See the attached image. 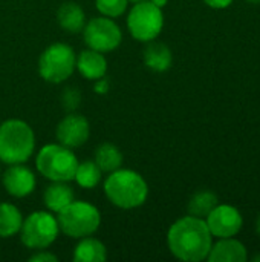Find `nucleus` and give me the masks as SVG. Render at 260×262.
I'll return each mask as SVG.
<instances>
[{
    "label": "nucleus",
    "instance_id": "nucleus-29",
    "mask_svg": "<svg viewBox=\"0 0 260 262\" xmlns=\"http://www.w3.org/2000/svg\"><path fill=\"white\" fill-rule=\"evenodd\" d=\"M248 3H251V5H260V0H247Z\"/></svg>",
    "mask_w": 260,
    "mask_h": 262
},
{
    "label": "nucleus",
    "instance_id": "nucleus-7",
    "mask_svg": "<svg viewBox=\"0 0 260 262\" xmlns=\"http://www.w3.org/2000/svg\"><path fill=\"white\" fill-rule=\"evenodd\" d=\"M75 54L70 46L64 43H54L48 46L38 60V72L48 83H63L75 71Z\"/></svg>",
    "mask_w": 260,
    "mask_h": 262
},
{
    "label": "nucleus",
    "instance_id": "nucleus-10",
    "mask_svg": "<svg viewBox=\"0 0 260 262\" xmlns=\"http://www.w3.org/2000/svg\"><path fill=\"white\" fill-rule=\"evenodd\" d=\"M211 236L216 238H233L238 235L244 226V218L241 212L233 206H216L210 215L205 218Z\"/></svg>",
    "mask_w": 260,
    "mask_h": 262
},
{
    "label": "nucleus",
    "instance_id": "nucleus-30",
    "mask_svg": "<svg viewBox=\"0 0 260 262\" xmlns=\"http://www.w3.org/2000/svg\"><path fill=\"white\" fill-rule=\"evenodd\" d=\"M256 229H257V233L260 235V216L259 220H257V224H256Z\"/></svg>",
    "mask_w": 260,
    "mask_h": 262
},
{
    "label": "nucleus",
    "instance_id": "nucleus-26",
    "mask_svg": "<svg viewBox=\"0 0 260 262\" xmlns=\"http://www.w3.org/2000/svg\"><path fill=\"white\" fill-rule=\"evenodd\" d=\"M204 2L210 8H215V9H225L233 3V0H204Z\"/></svg>",
    "mask_w": 260,
    "mask_h": 262
},
{
    "label": "nucleus",
    "instance_id": "nucleus-32",
    "mask_svg": "<svg viewBox=\"0 0 260 262\" xmlns=\"http://www.w3.org/2000/svg\"><path fill=\"white\" fill-rule=\"evenodd\" d=\"M130 2H141V0H130Z\"/></svg>",
    "mask_w": 260,
    "mask_h": 262
},
{
    "label": "nucleus",
    "instance_id": "nucleus-6",
    "mask_svg": "<svg viewBox=\"0 0 260 262\" xmlns=\"http://www.w3.org/2000/svg\"><path fill=\"white\" fill-rule=\"evenodd\" d=\"M162 26V8H158L150 0L135 2L127 17V28L135 40L149 43L161 34Z\"/></svg>",
    "mask_w": 260,
    "mask_h": 262
},
{
    "label": "nucleus",
    "instance_id": "nucleus-28",
    "mask_svg": "<svg viewBox=\"0 0 260 262\" xmlns=\"http://www.w3.org/2000/svg\"><path fill=\"white\" fill-rule=\"evenodd\" d=\"M150 2H152L153 5H156L158 8H164V6L167 5L169 0H150Z\"/></svg>",
    "mask_w": 260,
    "mask_h": 262
},
{
    "label": "nucleus",
    "instance_id": "nucleus-13",
    "mask_svg": "<svg viewBox=\"0 0 260 262\" xmlns=\"http://www.w3.org/2000/svg\"><path fill=\"white\" fill-rule=\"evenodd\" d=\"M210 262H245L248 259L245 246L233 238H221L211 246L207 256Z\"/></svg>",
    "mask_w": 260,
    "mask_h": 262
},
{
    "label": "nucleus",
    "instance_id": "nucleus-31",
    "mask_svg": "<svg viewBox=\"0 0 260 262\" xmlns=\"http://www.w3.org/2000/svg\"><path fill=\"white\" fill-rule=\"evenodd\" d=\"M253 261H260V256H256V258H253Z\"/></svg>",
    "mask_w": 260,
    "mask_h": 262
},
{
    "label": "nucleus",
    "instance_id": "nucleus-12",
    "mask_svg": "<svg viewBox=\"0 0 260 262\" xmlns=\"http://www.w3.org/2000/svg\"><path fill=\"white\" fill-rule=\"evenodd\" d=\"M3 186L11 196L23 198L34 192L35 175L21 164H11L3 173Z\"/></svg>",
    "mask_w": 260,
    "mask_h": 262
},
{
    "label": "nucleus",
    "instance_id": "nucleus-11",
    "mask_svg": "<svg viewBox=\"0 0 260 262\" xmlns=\"http://www.w3.org/2000/svg\"><path fill=\"white\" fill-rule=\"evenodd\" d=\"M90 134L89 121L80 114H69L66 115L57 126V140L60 144L74 149L83 146Z\"/></svg>",
    "mask_w": 260,
    "mask_h": 262
},
{
    "label": "nucleus",
    "instance_id": "nucleus-17",
    "mask_svg": "<svg viewBox=\"0 0 260 262\" xmlns=\"http://www.w3.org/2000/svg\"><path fill=\"white\" fill-rule=\"evenodd\" d=\"M172 61V51L164 43L152 40V43H149L144 49V63L149 69L155 72H166L167 69H170Z\"/></svg>",
    "mask_w": 260,
    "mask_h": 262
},
{
    "label": "nucleus",
    "instance_id": "nucleus-15",
    "mask_svg": "<svg viewBox=\"0 0 260 262\" xmlns=\"http://www.w3.org/2000/svg\"><path fill=\"white\" fill-rule=\"evenodd\" d=\"M57 20H58V25L66 32H70V34L81 32L86 25L84 11L81 9L80 5H77L74 2H66L58 8Z\"/></svg>",
    "mask_w": 260,
    "mask_h": 262
},
{
    "label": "nucleus",
    "instance_id": "nucleus-3",
    "mask_svg": "<svg viewBox=\"0 0 260 262\" xmlns=\"http://www.w3.org/2000/svg\"><path fill=\"white\" fill-rule=\"evenodd\" d=\"M35 149V137L31 126L21 120H8L0 126V161L21 164Z\"/></svg>",
    "mask_w": 260,
    "mask_h": 262
},
{
    "label": "nucleus",
    "instance_id": "nucleus-24",
    "mask_svg": "<svg viewBox=\"0 0 260 262\" xmlns=\"http://www.w3.org/2000/svg\"><path fill=\"white\" fill-rule=\"evenodd\" d=\"M81 103V95L78 92V89H74V88H67L63 95H61V104L64 109L67 111H75Z\"/></svg>",
    "mask_w": 260,
    "mask_h": 262
},
{
    "label": "nucleus",
    "instance_id": "nucleus-27",
    "mask_svg": "<svg viewBox=\"0 0 260 262\" xmlns=\"http://www.w3.org/2000/svg\"><path fill=\"white\" fill-rule=\"evenodd\" d=\"M95 81H97V84H95V92L97 94H106L109 91V80L107 78L101 77V78H98Z\"/></svg>",
    "mask_w": 260,
    "mask_h": 262
},
{
    "label": "nucleus",
    "instance_id": "nucleus-21",
    "mask_svg": "<svg viewBox=\"0 0 260 262\" xmlns=\"http://www.w3.org/2000/svg\"><path fill=\"white\" fill-rule=\"evenodd\" d=\"M95 163L101 172H113L123 164V154L110 143H104L95 150Z\"/></svg>",
    "mask_w": 260,
    "mask_h": 262
},
{
    "label": "nucleus",
    "instance_id": "nucleus-9",
    "mask_svg": "<svg viewBox=\"0 0 260 262\" xmlns=\"http://www.w3.org/2000/svg\"><path fill=\"white\" fill-rule=\"evenodd\" d=\"M84 43L98 52H109L120 46L123 34L110 17H95L83 28Z\"/></svg>",
    "mask_w": 260,
    "mask_h": 262
},
{
    "label": "nucleus",
    "instance_id": "nucleus-2",
    "mask_svg": "<svg viewBox=\"0 0 260 262\" xmlns=\"http://www.w3.org/2000/svg\"><path fill=\"white\" fill-rule=\"evenodd\" d=\"M107 200L120 209H136L149 196V186L144 178L130 169H116L104 181Z\"/></svg>",
    "mask_w": 260,
    "mask_h": 262
},
{
    "label": "nucleus",
    "instance_id": "nucleus-14",
    "mask_svg": "<svg viewBox=\"0 0 260 262\" xmlns=\"http://www.w3.org/2000/svg\"><path fill=\"white\" fill-rule=\"evenodd\" d=\"M75 66L84 78L93 81L104 77L107 72V61L104 55L95 49H86L80 52Z\"/></svg>",
    "mask_w": 260,
    "mask_h": 262
},
{
    "label": "nucleus",
    "instance_id": "nucleus-5",
    "mask_svg": "<svg viewBox=\"0 0 260 262\" xmlns=\"http://www.w3.org/2000/svg\"><path fill=\"white\" fill-rule=\"evenodd\" d=\"M35 166L46 180L69 183L75 177L78 160L69 147L60 143L46 144L40 149Z\"/></svg>",
    "mask_w": 260,
    "mask_h": 262
},
{
    "label": "nucleus",
    "instance_id": "nucleus-22",
    "mask_svg": "<svg viewBox=\"0 0 260 262\" xmlns=\"http://www.w3.org/2000/svg\"><path fill=\"white\" fill-rule=\"evenodd\" d=\"M74 180L77 181V184H78L80 187L93 189V187H97V186L100 184V181H101V170H100V167L97 166L95 161L78 163Z\"/></svg>",
    "mask_w": 260,
    "mask_h": 262
},
{
    "label": "nucleus",
    "instance_id": "nucleus-18",
    "mask_svg": "<svg viewBox=\"0 0 260 262\" xmlns=\"http://www.w3.org/2000/svg\"><path fill=\"white\" fill-rule=\"evenodd\" d=\"M107 259V250L104 244L95 238L84 236L74 249L75 262H103Z\"/></svg>",
    "mask_w": 260,
    "mask_h": 262
},
{
    "label": "nucleus",
    "instance_id": "nucleus-19",
    "mask_svg": "<svg viewBox=\"0 0 260 262\" xmlns=\"http://www.w3.org/2000/svg\"><path fill=\"white\" fill-rule=\"evenodd\" d=\"M21 223V213L14 204L0 203V238H9L20 232Z\"/></svg>",
    "mask_w": 260,
    "mask_h": 262
},
{
    "label": "nucleus",
    "instance_id": "nucleus-25",
    "mask_svg": "<svg viewBox=\"0 0 260 262\" xmlns=\"http://www.w3.org/2000/svg\"><path fill=\"white\" fill-rule=\"evenodd\" d=\"M29 261L31 262H57V256H54L52 253H49V252H38V253H35L34 256H31L29 258Z\"/></svg>",
    "mask_w": 260,
    "mask_h": 262
},
{
    "label": "nucleus",
    "instance_id": "nucleus-1",
    "mask_svg": "<svg viewBox=\"0 0 260 262\" xmlns=\"http://www.w3.org/2000/svg\"><path fill=\"white\" fill-rule=\"evenodd\" d=\"M167 244L172 255L178 259L199 262L207 259L213 239L205 220L188 215L172 224L167 233Z\"/></svg>",
    "mask_w": 260,
    "mask_h": 262
},
{
    "label": "nucleus",
    "instance_id": "nucleus-23",
    "mask_svg": "<svg viewBox=\"0 0 260 262\" xmlns=\"http://www.w3.org/2000/svg\"><path fill=\"white\" fill-rule=\"evenodd\" d=\"M129 0H95L97 9L104 15V17H120L124 14L127 9Z\"/></svg>",
    "mask_w": 260,
    "mask_h": 262
},
{
    "label": "nucleus",
    "instance_id": "nucleus-16",
    "mask_svg": "<svg viewBox=\"0 0 260 262\" xmlns=\"http://www.w3.org/2000/svg\"><path fill=\"white\" fill-rule=\"evenodd\" d=\"M74 198H75V195H74L72 187L64 181H54V184L46 187L44 195H43L44 206L51 212H55V213H58L67 204H70L74 201Z\"/></svg>",
    "mask_w": 260,
    "mask_h": 262
},
{
    "label": "nucleus",
    "instance_id": "nucleus-20",
    "mask_svg": "<svg viewBox=\"0 0 260 262\" xmlns=\"http://www.w3.org/2000/svg\"><path fill=\"white\" fill-rule=\"evenodd\" d=\"M216 206H218L216 193H213L211 190H199L190 198L187 210L192 216L205 220Z\"/></svg>",
    "mask_w": 260,
    "mask_h": 262
},
{
    "label": "nucleus",
    "instance_id": "nucleus-4",
    "mask_svg": "<svg viewBox=\"0 0 260 262\" xmlns=\"http://www.w3.org/2000/svg\"><path fill=\"white\" fill-rule=\"evenodd\" d=\"M58 229L69 238L90 236L100 229V210L84 201H72L57 216Z\"/></svg>",
    "mask_w": 260,
    "mask_h": 262
},
{
    "label": "nucleus",
    "instance_id": "nucleus-8",
    "mask_svg": "<svg viewBox=\"0 0 260 262\" xmlns=\"http://www.w3.org/2000/svg\"><path fill=\"white\" fill-rule=\"evenodd\" d=\"M58 223L57 218L49 212H32L20 227V239L23 246L32 250H44L58 236Z\"/></svg>",
    "mask_w": 260,
    "mask_h": 262
}]
</instances>
